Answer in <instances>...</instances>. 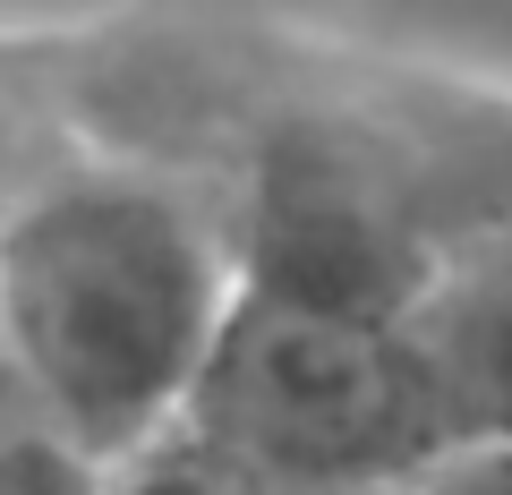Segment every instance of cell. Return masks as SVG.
Masks as SVG:
<instances>
[{"label":"cell","instance_id":"obj_1","mask_svg":"<svg viewBox=\"0 0 512 495\" xmlns=\"http://www.w3.org/2000/svg\"><path fill=\"white\" fill-rule=\"evenodd\" d=\"M239 299V222L128 163L0 197V376L94 470L180 436Z\"/></svg>","mask_w":512,"mask_h":495},{"label":"cell","instance_id":"obj_2","mask_svg":"<svg viewBox=\"0 0 512 495\" xmlns=\"http://www.w3.org/2000/svg\"><path fill=\"white\" fill-rule=\"evenodd\" d=\"M180 436L316 487L410 495L444 461V427L402 325L239 282Z\"/></svg>","mask_w":512,"mask_h":495},{"label":"cell","instance_id":"obj_3","mask_svg":"<svg viewBox=\"0 0 512 495\" xmlns=\"http://www.w3.org/2000/svg\"><path fill=\"white\" fill-rule=\"evenodd\" d=\"M444 222L350 146H282L239 205V282L402 325L444 257Z\"/></svg>","mask_w":512,"mask_h":495},{"label":"cell","instance_id":"obj_4","mask_svg":"<svg viewBox=\"0 0 512 495\" xmlns=\"http://www.w3.org/2000/svg\"><path fill=\"white\" fill-rule=\"evenodd\" d=\"M402 342L427 376L444 453L512 444V205L453 222L427 291L402 316Z\"/></svg>","mask_w":512,"mask_h":495},{"label":"cell","instance_id":"obj_5","mask_svg":"<svg viewBox=\"0 0 512 495\" xmlns=\"http://www.w3.org/2000/svg\"><path fill=\"white\" fill-rule=\"evenodd\" d=\"M111 495H393V487H316V478H282V470H256V461H231L197 436H163L154 453L111 470Z\"/></svg>","mask_w":512,"mask_h":495},{"label":"cell","instance_id":"obj_6","mask_svg":"<svg viewBox=\"0 0 512 495\" xmlns=\"http://www.w3.org/2000/svg\"><path fill=\"white\" fill-rule=\"evenodd\" d=\"M410 495H512V444H470V453H444Z\"/></svg>","mask_w":512,"mask_h":495}]
</instances>
